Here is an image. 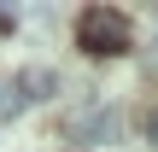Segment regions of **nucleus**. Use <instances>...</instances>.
Here are the masks:
<instances>
[{
  "instance_id": "obj_1",
  "label": "nucleus",
  "mask_w": 158,
  "mask_h": 152,
  "mask_svg": "<svg viewBox=\"0 0 158 152\" xmlns=\"http://www.w3.org/2000/svg\"><path fill=\"white\" fill-rule=\"evenodd\" d=\"M76 41L94 59H117V53H129V18L123 12H106V6H88L76 18Z\"/></svg>"
},
{
  "instance_id": "obj_2",
  "label": "nucleus",
  "mask_w": 158,
  "mask_h": 152,
  "mask_svg": "<svg viewBox=\"0 0 158 152\" xmlns=\"http://www.w3.org/2000/svg\"><path fill=\"white\" fill-rule=\"evenodd\" d=\"M64 141H82V146H111V141H123V111L117 105H82V111H70L64 117Z\"/></svg>"
},
{
  "instance_id": "obj_3",
  "label": "nucleus",
  "mask_w": 158,
  "mask_h": 152,
  "mask_svg": "<svg viewBox=\"0 0 158 152\" xmlns=\"http://www.w3.org/2000/svg\"><path fill=\"white\" fill-rule=\"evenodd\" d=\"M53 94H59V76H53L47 64H29V70L12 76V94H6V100H12V111H23V105H41V100H53Z\"/></svg>"
},
{
  "instance_id": "obj_4",
  "label": "nucleus",
  "mask_w": 158,
  "mask_h": 152,
  "mask_svg": "<svg viewBox=\"0 0 158 152\" xmlns=\"http://www.w3.org/2000/svg\"><path fill=\"white\" fill-rule=\"evenodd\" d=\"M147 135H152V146H158V111H152V117H147Z\"/></svg>"
}]
</instances>
